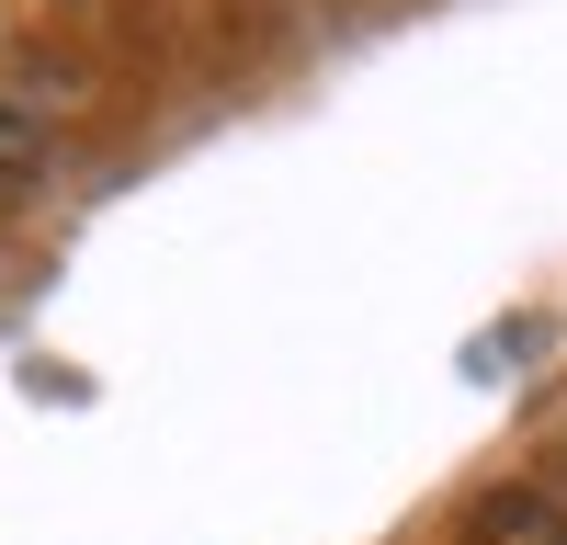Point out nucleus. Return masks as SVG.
I'll list each match as a JSON object with an SVG mask.
<instances>
[{"instance_id": "1", "label": "nucleus", "mask_w": 567, "mask_h": 545, "mask_svg": "<svg viewBox=\"0 0 567 545\" xmlns=\"http://www.w3.org/2000/svg\"><path fill=\"white\" fill-rule=\"evenodd\" d=\"M477 545H567V512L534 489H499L488 512H477Z\"/></svg>"}, {"instance_id": "2", "label": "nucleus", "mask_w": 567, "mask_h": 545, "mask_svg": "<svg viewBox=\"0 0 567 545\" xmlns=\"http://www.w3.org/2000/svg\"><path fill=\"white\" fill-rule=\"evenodd\" d=\"M34 160H45V136H34V125H23L12 103H0V182H23Z\"/></svg>"}]
</instances>
